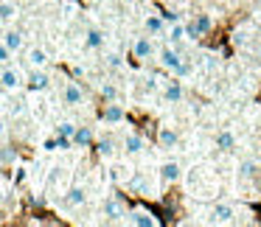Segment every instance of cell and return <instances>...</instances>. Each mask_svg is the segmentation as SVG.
<instances>
[{"mask_svg": "<svg viewBox=\"0 0 261 227\" xmlns=\"http://www.w3.org/2000/svg\"><path fill=\"white\" fill-rule=\"evenodd\" d=\"M182 29H186L188 37H194V40H197V37H202V34H208V31H211V17H208V14H199L194 23L182 25Z\"/></svg>", "mask_w": 261, "mask_h": 227, "instance_id": "1", "label": "cell"}, {"mask_svg": "<svg viewBox=\"0 0 261 227\" xmlns=\"http://www.w3.org/2000/svg\"><path fill=\"white\" fill-rule=\"evenodd\" d=\"M20 84H23V76H20L14 68H3V70H0V87H3V90H17Z\"/></svg>", "mask_w": 261, "mask_h": 227, "instance_id": "2", "label": "cell"}, {"mask_svg": "<svg viewBox=\"0 0 261 227\" xmlns=\"http://www.w3.org/2000/svg\"><path fill=\"white\" fill-rule=\"evenodd\" d=\"M62 98L65 104H70V107H76V104H82V98H85V93H82V87L76 84V81H68L62 90Z\"/></svg>", "mask_w": 261, "mask_h": 227, "instance_id": "3", "label": "cell"}, {"mask_svg": "<svg viewBox=\"0 0 261 227\" xmlns=\"http://www.w3.org/2000/svg\"><path fill=\"white\" fill-rule=\"evenodd\" d=\"M25 84H29V90H45L48 84H51V79H48V73H42V70H31L29 79H25Z\"/></svg>", "mask_w": 261, "mask_h": 227, "instance_id": "4", "label": "cell"}, {"mask_svg": "<svg viewBox=\"0 0 261 227\" xmlns=\"http://www.w3.org/2000/svg\"><path fill=\"white\" fill-rule=\"evenodd\" d=\"M216 149H219V152H233V149H236V137H233L230 129H222L219 135H216Z\"/></svg>", "mask_w": 261, "mask_h": 227, "instance_id": "5", "label": "cell"}, {"mask_svg": "<svg viewBox=\"0 0 261 227\" xmlns=\"http://www.w3.org/2000/svg\"><path fill=\"white\" fill-rule=\"evenodd\" d=\"M160 62H163V68H169V70H177L182 65V56L174 51V48H166L163 53H160Z\"/></svg>", "mask_w": 261, "mask_h": 227, "instance_id": "6", "label": "cell"}, {"mask_svg": "<svg viewBox=\"0 0 261 227\" xmlns=\"http://www.w3.org/2000/svg\"><path fill=\"white\" fill-rule=\"evenodd\" d=\"M129 221H132V224H138V227H154V224H158V219H154L152 213H146V210H132Z\"/></svg>", "mask_w": 261, "mask_h": 227, "instance_id": "7", "label": "cell"}, {"mask_svg": "<svg viewBox=\"0 0 261 227\" xmlns=\"http://www.w3.org/2000/svg\"><path fill=\"white\" fill-rule=\"evenodd\" d=\"M152 53H154L152 40H149V37H138V40H135V56L138 59H149Z\"/></svg>", "mask_w": 261, "mask_h": 227, "instance_id": "8", "label": "cell"}, {"mask_svg": "<svg viewBox=\"0 0 261 227\" xmlns=\"http://www.w3.org/2000/svg\"><path fill=\"white\" fill-rule=\"evenodd\" d=\"M0 42H3V45L14 53V51H20V48H23V34L12 29V31H6V34H3V40H0Z\"/></svg>", "mask_w": 261, "mask_h": 227, "instance_id": "9", "label": "cell"}, {"mask_svg": "<svg viewBox=\"0 0 261 227\" xmlns=\"http://www.w3.org/2000/svg\"><path fill=\"white\" fill-rule=\"evenodd\" d=\"M101 118L107 121V124H118V121H124V109H121V107H118V104H115V101H110L107 107H104Z\"/></svg>", "mask_w": 261, "mask_h": 227, "instance_id": "10", "label": "cell"}, {"mask_svg": "<svg viewBox=\"0 0 261 227\" xmlns=\"http://www.w3.org/2000/svg\"><path fill=\"white\" fill-rule=\"evenodd\" d=\"M70 140H73L76 146H90V143H93V132L87 129V126H76L73 135H70Z\"/></svg>", "mask_w": 261, "mask_h": 227, "instance_id": "11", "label": "cell"}, {"mask_svg": "<svg viewBox=\"0 0 261 227\" xmlns=\"http://www.w3.org/2000/svg\"><path fill=\"white\" fill-rule=\"evenodd\" d=\"M29 65H31V68H45V65H48V53L42 51V48H31V51H29Z\"/></svg>", "mask_w": 261, "mask_h": 227, "instance_id": "12", "label": "cell"}, {"mask_svg": "<svg viewBox=\"0 0 261 227\" xmlns=\"http://www.w3.org/2000/svg\"><path fill=\"white\" fill-rule=\"evenodd\" d=\"M104 216H110V219H121V216H124V205H121L118 199H107V202H104Z\"/></svg>", "mask_w": 261, "mask_h": 227, "instance_id": "13", "label": "cell"}, {"mask_svg": "<svg viewBox=\"0 0 261 227\" xmlns=\"http://www.w3.org/2000/svg\"><path fill=\"white\" fill-rule=\"evenodd\" d=\"M160 146L163 149H174L177 146V132L171 129V126H163V129H160Z\"/></svg>", "mask_w": 261, "mask_h": 227, "instance_id": "14", "label": "cell"}, {"mask_svg": "<svg viewBox=\"0 0 261 227\" xmlns=\"http://www.w3.org/2000/svg\"><path fill=\"white\" fill-rule=\"evenodd\" d=\"M160 177H163L166 182H177V180H180V165H177V163H163Z\"/></svg>", "mask_w": 261, "mask_h": 227, "instance_id": "15", "label": "cell"}, {"mask_svg": "<svg viewBox=\"0 0 261 227\" xmlns=\"http://www.w3.org/2000/svg\"><path fill=\"white\" fill-rule=\"evenodd\" d=\"M87 48H93V51H98V48H104V31H98V29H90L87 31Z\"/></svg>", "mask_w": 261, "mask_h": 227, "instance_id": "16", "label": "cell"}, {"mask_svg": "<svg viewBox=\"0 0 261 227\" xmlns=\"http://www.w3.org/2000/svg\"><path fill=\"white\" fill-rule=\"evenodd\" d=\"M124 149H126L129 154H138V152L143 149V137H141V135H126V137H124Z\"/></svg>", "mask_w": 261, "mask_h": 227, "instance_id": "17", "label": "cell"}, {"mask_svg": "<svg viewBox=\"0 0 261 227\" xmlns=\"http://www.w3.org/2000/svg\"><path fill=\"white\" fill-rule=\"evenodd\" d=\"M85 188H79V185H76V188H70V191H68V196H65V202H68L70 205V208H76V205H82V202H85Z\"/></svg>", "mask_w": 261, "mask_h": 227, "instance_id": "18", "label": "cell"}, {"mask_svg": "<svg viewBox=\"0 0 261 227\" xmlns=\"http://www.w3.org/2000/svg\"><path fill=\"white\" fill-rule=\"evenodd\" d=\"M214 219L216 221H230L233 219V208H230V205H216V208H214Z\"/></svg>", "mask_w": 261, "mask_h": 227, "instance_id": "19", "label": "cell"}, {"mask_svg": "<svg viewBox=\"0 0 261 227\" xmlns=\"http://www.w3.org/2000/svg\"><path fill=\"white\" fill-rule=\"evenodd\" d=\"M14 14H17V6L12 0H0V20H12Z\"/></svg>", "mask_w": 261, "mask_h": 227, "instance_id": "20", "label": "cell"}, {"mask_svg": "<svg viewBox=\"0 0 261 227\" xmlns=\"http://www.w3.org/2000/svg\"><path fill=\"white\" fill-rule=\"evenodd\" d=\"M146 31H149V34H160V31H163V17L149 14V17H146Z\"/></svg>", "mask_w": 261, "mask_h": 227, "instance_id": "21", "label": "cell"}, {"mask_svg": "<svg viewBox=\"0 0 261 227\" xmlns=\"http://www.w3.org/2000/svg\"><path fill=\"white\" fill-rule=\"evenodd\" d=\"M166 98H169L171 104H177V101H182V87L177 84V81H171L169 87H166Z\"/></svg>", "mask_w": 261, "mask_h": 227, "instance_id": "22", "label": "cell"}, {"mask_svg": "<svg viewBox=\"0 0 261 227\" xmlns=\"http://www.w3.org/2000/svg\"><path fill=\"white\" fill-rule=\"evenodd\" d=\"M182 37H186V29H182V25H174V29L169 31V42H171V45H177Z\"/></svg>", "mask_w": 261, "mask_h": 227, "instance_id": "23", "label": "cell"}, {"mask_svg": "<svg viewBox=\"0 0 261 227\" xmlns=\"http://www.w3.org/2000/svg\"><path fill=\"white\" fill-rule=\"evenodd\" d=\"M73 129H76V126L70 124V121H65V124H59V126H57V135H62V137H70V135H73Z\"/></svg>", "mask_w": 261, "mask_h": 227, "instance_id": "24", "label": "cell"}, {"mask_svg": "<svg viewBox=\"0 0 261 227\" xmlns=\"http://www.w3.org/2000/svg\"><path fill=\"white\" fill-rule=\"evenodd\" d=\"M101 96H104V101H115V96H118V90H115L113 84H104V87H101Z\"/></svg>", "mask_w": 261, "mask_h": 227, "instance_id": "25", "label": "cell"}, {"mask_svg": "<svg viewBox=\"0 0 261 227\" xmlns=\"http://www.w3.org/2000/svg\"><path fill=\"white\" fill-rule=\"evenodd\" d=\"M253 168H255V163H253V160H244V163H242V168H239V171H242V177L247 180V177H253Z\"/></svg>", "mask_w": 261, "mask_h": 227, "instance_id": "26", "label": "cell"}, {"mask_svg": "<svg viewBox=\"0 0 261 227\" xmlns=\"http://www.w3.org/2000/svg\"><path fill=\"white\" fill-rule=\"evenodd\" d=\"M98 154L110 157V154H113V140H101V143H98Z\"/></svg>", "mask_w": 261, "mask_h": 227, "instance_id": "27", "label": "cell"}, {"mask_svg": "<svg viewBox=\"0 0 261 227\" xmlns=\"http://www.w3.org/2000/svg\"><path fill=\"white\" fill-rule=\"evenodd\" d=\"M9 59H12V51H9V48L3 45V42H0V65H6Z\"/></svg>", "mask_w": 261, "mask_h": 227, "instance_id": "28", "label": "cell"}, {"mask_svg": "<svg viewBox=\"0 0 261 227\" xmlns=\"http://www.w3.org/2000/svg\"><path fill=\"white\" fill-rule=\"evenodd\" d=\"M14 157H17V154H14V149H3V152H0V160H3V163H12Z\"/></svg>", "mask_w": 261, "mask_h": 227, "instance_id": "29", "label": "cell"}, {"mask_svg": "<svg viewBox=\"0 0 261 227\" xmlns=\"http://www.w3.org/2000/svg\"><path fill=\"white\" fill-rule=\"evenodd\" d=\"M107 65H110V68H121V56H118V53H110V56H107Z\"/></svg>", "mask_w": 261, "mask_h": 227, "instance_id": "30", "label": "cell"}, {"mask_svg": "<svg viewBox=\"0 0 261 227\" xmlns=\"http://www.w3.org/2000/svg\"><path fill=\"white\" fill-rule=\"evenodd\" d=\"M3 135H6V121L0 118V137H3Z\"/></svg>", "mask_w": 261, "mask_h": 227, "instance_id": "31", "label": "cell"}, {"mask_svg": "<svg viewBox=\"0 0 261 227\" xmlns=\"http://www.w3.org/2000/svg\"><path fill=\"white\" fill-rule=\"evenodd\" d=\"M258 59H261V45H258Z\"/></svg>", "mask_w": 261, "mask_h": 227, "instance_id": "32", "label": "cell"}, {"mask_svg": "<svg viewBox=\"0 0 261 227\" xmlns=\"http://www.w3.org/2000/svg\"><path fill=\"white\" fill-rule=\"evenodd\" d=\"M0 96H3V87H0Z\"/></svg>", "mask_w": 261, "mask_h": 227, "instance_id": "33", "label": "cell"}, {"mask_svg": "<svg viewBox=\"0 0 261 227\" xmlns=\"http://www.w3.org/2000/svg\"><path fill=\"white\" fill-rule=\"evenodd\" d=\"M214 3H222V0H214Z\"/></svg>", "mask_w": 261, "mask_h": 227, "instance_id": "34", "label": "cell"}, {"mask_svg": "<svg viewBox=\"0 0 261 227\" xmlns=\"http://www.w3.org/2000/svg\"><path fill=\"white\" fill-rule=\"evenodd\" d=\"M255 3H261V0H255Z\"/></svg>", "mask_w": 261, "mask_h": 227, "instance_id": "35", "label": "cell"}]
</instances>
